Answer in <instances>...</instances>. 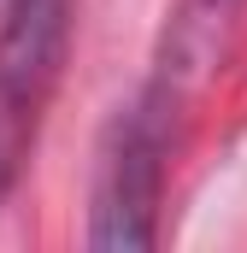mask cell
Returning a JSON list of instances; mask_svg holds the SVG:
<instances>
[{
    "mask_svg": "<svg viewBox=\"0 0 247 253\" xmlns=\"http://www.w3.org/2000/svg\"><path fill=\"white\" fill-rule=\"evenodd\" d=\"M183 88L147 77L100 135L94 189H88V248L94 253H141L159 242V206L171 177V135H177Z\"/></svg>",
    "mask_w": 247,
    "mask_h": 253,
    "instance_id": "cell-1",
    "label": "cell"
},
{
    "mask_svg": "<svg viewBox=\"0 0 247 253\" xmlns=\"http://www.w3.org/2000/svg\"><path fill=\"white\" fill-rule=\"evenodd\" d=\"M77 0H6L0 6V206L12 200L41 118L65 77Z\"/></svg>",
    "mask_w": 247,
    "mask_h": 253,
    "instance_id": "cell-2",
    "label": "cell"
},
{
    "mask_svg": "<svg viewBox=\"0 0 247 253\" xmlns=\"http://www.w3.org/2000/svg\"><path fill=\"white\" fill-rule=\"evenodd\" d=\"M242 12H247V0H177L153 77H165L171 88H183V94H188L212 65L224 59V47H230Z\"/></svg>",
    "mask_w": 247,
    "mask_h": 253,
    "instance_id": "cell-3",
    "label": "cell"
}]
</instances>
